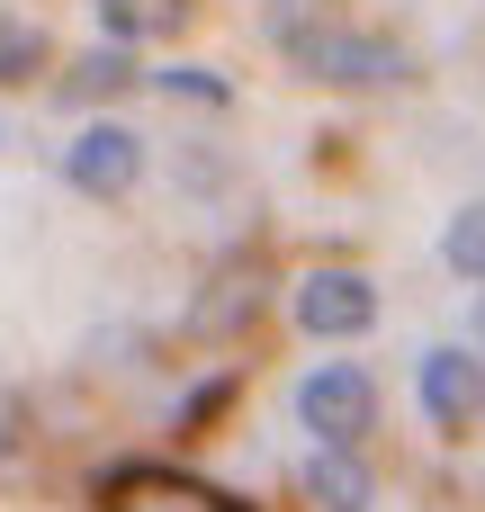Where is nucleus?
<instances>
[{
  "label": "nucleus",
  "mask_w": 485,
  "mask_h": 512,
  "mask_svg": "<svg viewBox=\"0 0 485 512\" xmlns=\"http://www.w3.org/2000/svg\"><path fill=\"white\" fill-rule=\"evenodd\" d=\"M468 333H477V351H485V288H477V306H468Z\"/></svg>",
  "instance_id": "obj_16"
},
{
  "label": "nucleus",
  "mask_w": 485,
  "mask_h": 512,
  "mask_svg": "<svg viewBox=\"0 0 485 512\" xmlns=\"http://www.w3.org/2000/svg\"><path fill=\"white\" fill-rule=\"evenodd\" d=\"M144 81L171 90V99H198V108H225V99H234V81L207 72V63H162V72H144Z\"/></svg>",
  "instance_id": "obj_12"
},
{
  "label": "nucleus",
  "mask_w": 485,
  "mask_h": 512,
  "mask_svg": "<svg viewBox=\"0 0 485 512\" xmlns=\"http://www.w3.org/2000/svg\"><path fill=\"white\" fill-rule=\"evenodd\" d=\"M261 18H270V45L288 54V45H306L315 27H333V0H270Z\"/></svg>",
  "instance_id": "obj_13"
},
{
  "label": "nucleus",
  "mask_w": 485,
  "mask_h": 512,
  "mask_svg": "<svg viewBox=\"0 0 485 512\" xmlns=\"http://www.w3.org/2000/svg\"><path fill=\"white\" fill-rule=\"evenodd\" d=\"M90 9H99L108 45H144V36H180L198 0H90Z\"/></svg>",
  "instance_id": "obj_9"
},
{
  "label": "nucleus",
  "mask_w": 485,
  "mask_h": 512,
  "mask_svg": "<svg viewBox=\"0 0 485 512\" xmlns=\"http://www.w3.org/2000/svg\"><path fill=\"white\" fill-rule=\"evenodd\" d=\"M441 261H450L459 279H477V288H485V198L450 216V234H441Z\"/></svg>",
  "instance_id": "obj_11"
},
{
  "label": "nucleus",
  "mask_w": 485,
  "mask_h": 512,
  "mask_svg": "<svg viewBox=\"0 0 485 512\" xmlns=\"http://www.w3.org/2000/svg\"><path fill=\"white\" fill-rule=\"evenodd\" d=\"M261 306H270V261H261V252H225V261L207 270V288L189 297V333H198V342H225V333H243Z\"/></svg>",
  "instance_id": "obj_6"
},
{
  "label": "nucleus",
  "mask_w": 485,
  "mask_h": 512,
  "mask_svg": "<svg viewBox=\"0 0 485 512\" xmlns=\"http://www.w3.org/2000/svg\"><path fill=\"white\" fill-rule=\"evenodd\" d=\"M135 81H144L135 45H99V54H81V63H72V72L54 81V90H63L72 108H81V99H117V90H135Z\"/></svg>",
  "instance_id": "obj_10"
},
{
  "label": "nucleus",
  "mask_w": 485,
  "mask_h": 512,
  "mask_svg": "<svg viewBox=\"0 0 485 512\" xmlns=\"http://www.w3.org/2000/svg\"><path fill=\"white\" fill-rule=\"evenodd\" d=\"M288 63L297 72H315V81H342V90H387V81H405L414 72V54L396 45V36H369V27H315L306 45H288Z\"/></svg>",
  "instance_id": "obj_1"
},
{
  "label": "nucleus",
  "mask_w": 485,
  "mask_h": 512,
  "mask_svg": "<svg viewBox=\"0 0 485 512\" xmlns=\"http://www.w3.org/2000/svg\"><path fill=\"white\" fill-rule=\"evenodd\" d=\"M414 405H423L432 432H468V423H485V351H468V342L423 351V369H414Z\"/></svg>",
  "instance_id": "obj_3"
},
{
  "label": "nucleus",
  "mask_w": 485,
  "mask_h": 512,
  "mask_svg": "<svg viewBox=\"0 0 485 512\" xmlns=\"http://www.w3.org/2000/svg\"><path fill=\"white\" fill-rule=\"evenodd\" d=\"M297 333H315V342H360L369 324H378V288H369V270H306L297 279Z\"/></svg>",
  "instance_id": "obj_4"
},
{
  "label": "nucleus",
  "mask_w": 485,
  "mask_h": 512,
  "mask_svg": "<svg viewBox=\"0 0 485 512\" xmlns=\"http://www.w3.org/2000/svg\"><path fill=\"white\" fill-rule=\"evenodd\" d=\"M99 512H252L243 495H225V486H198V477H180V468H108L99 477Z\"/></svg>",
  "instance_id": "obj_5"
},
{
  "label": "nucleus",
  "mask_w": 485,
  "mask_h": 512,
  "mask_svg": "<svg viewBox=\"0 0 485 512\" xmlns=\"http://www.w3.org/2000/svg\"><path fill=\"white\" fill-rule=\"evenodd\" d=\"M36 72H45V27L0 18V81H36Z\"/></svg>",
  "instance_id": "obj_14"
},
{
  "label": "nucleus",
  "mask_w": 485,
  "mask_h": 512,
  "mask_svg": "<svg viewBox=\"0 0 485 512\" xmlns=\"http://www.w3.org/2000/svg\"><path fill=\"white\" fill-rule=\"evenodd\" d=\"M297 423L324 441V450H360L378 432V378L360 360H324L306 387H297Z\"/></svg>",
  "instance_id": "obj_2"
},
{
  "label": "nucleus",
  "mask_w": 485,
  "mask_h": 512,
  "mask_svg": "<svg viewBox=\"0 0 485 512\" xmlns=\"http://www.w3.org/2000/svg\"><path fill=\"white\" fill-rule=\"evenodd\" d=\"M63 180H72L81 198H126V189L144 180V135H135V126H117V117L81 126V135L63 144Z\"/></svg>",
  "instance_id": "obj_7"
},
{
  "label": "nucleus",
  "mask_w": 485,
  "mask_h": 512,
  "mask_svg": "<svg viewBox=\"0 0 485 512\" xmlns=\"http://www.w3.org/2000/svg\"><path fill=\"white\" fill-rule=\"evenodd\" d=\"M297 486H306L315 512H378V477H369L360 450H315V459L297 468Z\"/></svg>",
  "instance_id": "obj_8"
},
{
  "label": "nucleus",
  "mask_w": 485,
  "mask_h": 512,
  "mask_svg": "<svg viewBox=\"0 0 485 512\" xmlns=\"http://www.w3.org/2000/svg\"><path fill=\"white\" fill-rule=\"evenodd\" d=\"M225 396H234V378H207L198 396H180V432H198V423H216V414H225Z\"/></svg>",
  "instance_id": "obj_15"
}]
</instances>
